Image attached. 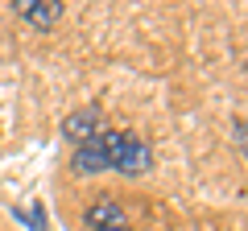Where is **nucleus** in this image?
<instances>
[{
	"instance_id": "20e7f679",
	"label": "nucleus",
	"mask_w": 248,
	"mask_h": 231,
	"mask_svg": "<svg viewBox=\"0 0 248 231\" xmlns=\"http://www.w3.org/2000/svg\"><path fill=\"white\" fill-rule=\"evenodd\" d=\"M83 223H87V231H112V227H124V206L112 202V198H95V202L87 206V215H83Z\"/></svg>"
},
{
	"instance_id": "7ed1b4c3",
	"label": "nucleus",
	"mask_w": 248,
	"mask_h": 231,
	"mask_svg": "<svg viewBox=\"0 0 248 231\" xmlns=\"http://www.w3.org/2000/svg\"><path fill=\"white\" fill-rule=\"evenodd\" d=\"M149 165H153L149 144H145L137 132H124V144H120V157H116V169H120V173H128V178H137V173H145Z\"/></svg>"
},
{
	"instance_id": "f03ea898",
	"label": "nucleus",
	"mask_w": 248,
	"mask_h": 231,
	"mask_svg": "<svg viewBox=\"0 0 248 231\" xmlns=\"http://www.w3.org/2000/svg\"><path fill=\"white\" fill-rule=\"evenodd\" d=\"M99 120H104V112H99L95 103L79 107V112H71L66 120H62V136L79 149V144H87L91 136H99Z\"/></svg>"
},
{
	"instance_id": "0eeeda50",
	"label": "nucleus",
	"mask_w": 248,
	"mask_h": 231,
	"mask_svg": "<svg viewBox=\"0 0 248 231\" xmlns=\"http://www.w3.org/2000/svg\"><path fill=\"white\" fill-rule=\"evenodd\" d=\"M236 132H240V149H244V153H248V124H240V128H236Z\"/></svg>"
},
{
	"instance_id": "6e6552de",
	"label": "nucleus",
	"mask_w": 248,
	"mask_h": 231,
	"mask_svg": "<svg viewBox=\"0 0 248 231\" xmlns=\"http://www.w3.org/2000/svg\"><path fill=\"white\" fill-rule=\"evenodd\" d=\"M112 231H133V227H128V223H124V227H112Z\"/></svg>"
},
{
	"instance_id": "39448f33",
	"label": "nucleus",
	"mask_w": 248,
	"mask_h": 231,
	"mask_svg": "<svg viewBox=\"0 0 248 231\" xmlns=\"http://www.w3.org/2000/svg\"><path fill=\"white\" fill-rule=\"evenodd\" d=\"M13 13H17V17H25L33 29H50L54 21L62 17V4H58V0H17V4H13Z\"/></svg>"
},
{
	"instance_id": "423d86ee",
	"label": "nucleus",
	"mask_w": 248,
	"mask_h": 231,
	"mask_svg": "<svg viewBox=\"0 0 248 231\" xmlns=\"http://www.w3.org/2000/svg\"><path fill=\"white\" fill-rule=\"evenodd\" d=\"M13 219L25 223L29 231H46V215H42V202H25V206H13Z\"/></svg>"
},
{
	"instance_id": "f257e3e1",
	"label": "nucleus",
	"mask_w": 248,
	"mask_h": 231,
	"mask_svg": "<svg viewBox=\"0 0 248 231\" xmlns=\"http://www.w3.org/2000/svg\"><path fill=\"white\" fill-rule=\"evenodd\" d=\"M120 144H124V132H99V136H91L87 144L75 149L71 169H75V173H104V169H116Z\"/></svg>"
}]
</instances>
